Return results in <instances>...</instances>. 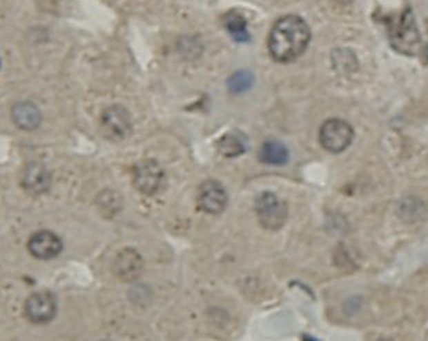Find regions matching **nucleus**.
I'll return each instance as SVG.
<instances>
[{"label": "nucleus", "mask_w": 428, "mask_h": 341, "mask_svg": "<svg viewBox=\"0 0 428 341\" xmlns=\"http://www.w3.org/2000/svg\"><path fill=\"white\" fill-rule=\"evenodd\" d=\"M224 24L226 30L229 32V35H231L235 41H238V43H246V41H249V32H248V23H246L244 17L237 12V11H231L228 12L225 17H224Z\"/></svg>", "instance_id": "obj_14"}, {"label": "nucleus", "mask_w": 428, "mask_h": 341, "mask_svg": "<svg viewBox=\"0 0 428 341\" xmlns=\"http://www.w3.org/2000/svg\"><path fill=\"white\" fill-rule=\"evenodd\" d=\"M355 132L351 125L342 119H329L320 130V143L326 151L340 154L345 151L353 141Z\"/></svg>", "instance_id": "obj_4"}, {"label": "nucleus", "mask_w": 428, "mask_h": 341, "mask_svg": "<svg viewBox=\"0 0 428 341\" xmlns=\"http://www.w3.org/2000/svg\"><path fill=\"white\" fill-rule=\"evenodd\" d=\"M219 151L222 155L228 158H234L242 155L246 151L244 138L237 132H229L219 140Z\"/></svg>", "instance_id": "obj_15"}, {"label": "nucleus", "mask_w": 428, "mask_h": 341, "mask_svg": "<svg viewBox=\"0 0 428 341\" xmlns=\"http://www.w3.org/2000/svg\"><path fill=\"white\" fill-rule=\"evenodd\" d=\"M389 38L393 48L406 54H414L419 45V32L411 12L400 15L398 20L391 23Z\"/></svg>", "instance_id": "obj_2"}, {"label": "nucleus", "mask_w": 428, "mask_h": 341, "mask_svg": "<svg viewBox=\"0 0 428 341\" xmlns=\"http://www.w3.org/2000/svg\"><path fill=\"white\" fill-rule=\"evenodd\" d=\"M261 226L267 230H279L288 217V207L273 193H262L255 203Z\"/></svg>", "instance_id": "obj_3"}, {"label": "nucleus", "mask_w": 428, "mask_h": 341, "mask_svg": "<svg viewBox=\"0 0 428 341\" xmlns=\"http://www.w3.org/2000/svg\"><path fill=\"white\" fill-rule=\"evenodd\" d=\"M52 176L48 170L41 164H29L23 172L21 185L32 194H43L50 187Z\"/></svg>", "instance_id": "obj_11"}, {"label": "nucleus", "mask_w": 428, "mask_h": 341, "mask_svg": "<svg viewBox=\"0 0 428 341\" xmlns=\"http://www.w3.org/2000/svg\"><path fill=\"white\" fill-rule=\"evenodd\" d=\"M101 130L110 140L126 138L131 131V118L121 105H113L104 110L101 116Z\"/></svg>", "instance_id": "obj_7"}, {"label": "nucleus", "mask_w": 428, "mask_h": 341, "mask_svg": "<svg viewBox=\"0 0 428 341\" xmlns=\"http://www.w3.org/2000/svg\"><path fill=\"white\" fill-rule=\"evenodd\" d=\"M260 160L270 165H284L288 161V149L276 140H269L260 149Z\"/></svg>", "instance_id": "obj_13"}, {"label": "nucleus", "mask_w": 428, "mask_h": 341, "mask_svg": "<svg viewBox=\"0 0 428 341\" xmlns=\"http://www.w3.org/2000/svg\"><path fill=\"white\" fill-rule=\"evenodd\" d=\"M62 240L52 231H38L29 239L28 248L30 254L41 260H50L62 251Z\"/></svg>", "instance_id": "obj_9"}, {"label": "nucleus", "mask_w": 428, "mask_h": 341, "mask_svg": "<svg viewBox=\"0 0 428 341\" xmlns=\"http://www.w3.org/2000/svg\"><path fill=\"white\" fill-rule=\"evenodd\" d=\"M303 341H317L315 338H311V337H303Z\"/></svg>", "instance_id": "obj_17"}, {"label": "nucleus", "mask_w": 428, "mask_h": 341, "mask_svg": "<svg viewBox=\"0 0 428 341\" xmlns=\"http://www.w3.org/2000/svg\"><path fill=\"white\" fill-rule=\"evenodd\" d=\"M115 273L122 281H135L139 278L144 269L142 256L133 248H126L117 256L113 263Z\"/></svg>", "instance_id": "obj_10"}, {"label": "nucleus", "mask_w": 428, "mask_h": 341, "mask_svg": "<svg viewBox=\"0 0 428 341\" xmlns=\"http://www.w3.org/2000/svg\"><path fill=\"white\" fill-rule=\"evenodd\" d=\"M57 310L56 298L50 292L32 293L24 302V314L37 325H43L53 320Z\"/></svg>", "instance_id": "obj_5"}, {"label": "nucleus", "mask_w": 428, "mask_h": 341, "mask_svg": "<svg viewBox=\"0 0 428 341\" xmlns=\"http://www.w3.org/2000/svg\"><path fill=\"white\" fill-rule=\"evenodd\" d=\"M228 203V196L225 188L217 180L204 182L197 193V205L207 214L217 215L224 212Z\"/></svg>", "instance_id": "obj_8"}, {"label": "nucleus", "mask_w": 428, "mask_h": 341, "mask_svg": "<svg viewBox=\"0 0 428 341\" xmlns=\"http://www.w3.org/2000/svg\"><path fill=\"white\" fill-rule=\"evenodd\" d=\"M253 77L248 71H237L233 74L231 79L228 81V87L233 94H242L244 90H248L252 86Z\"/></svg>", "instance_id": "obj_16"}, {"label": "nucleus", "mask_w": 428, "mask_h": 341, "mask_svg": "<svg viewBox=\"0 0 428 341\" xmlns=\"http://www.w3.org/2000/svg\"><path fill=\"white\" fill-rule=\"evenodd\" d=\"M135 187L145 196L159 193L164 184V173L154 160H145L135 167Z\"/></svg>", "instance_id": "obj_6"}, {"label": "nucleus", "mask_w": 428, "mask_h": 341, "mask_svg": "<svg viewBox=\"0 0 428 341\" xmlns=\"http://www.w3.org/2000/svg\"><path fill=\"white\" fill-rule=\"evenodd\" d=\"M12 119L17 123V127L26 131H32L39 127L41 113L34 104L30 103H19L12 109Z\"/></svg>", "instance_id": "obj_12"}, {"label": "nucleus", "mask_w": 428, "mask_h": 341, "mask_svg": "<svg viewBox=\"0 0 428 341\" xmlns=\"http://www.w3.org/2000/svg\"><path fill=\"white\" fill-rule=\"evenodd\" d=\"M311 41L307 21L298 15H286L275 23L269 35V52L278 62H293L302 56Z\"/></svg>", "instance_id": "obj_1"}]
</instances>
